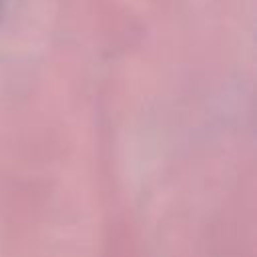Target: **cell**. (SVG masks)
<instances>
[]
</instances>
